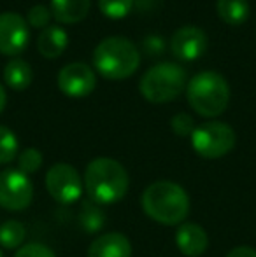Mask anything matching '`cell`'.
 <instances>
[{
	"instance_id": "cell-16",
	"label": "cell",
	"mask_w": 256,
	"mask_h": 257,
	"mask_svg": "<svg viewBox=\"0 0 256 257\" xmlns=\"http://www.w3.org/2000/svg\"><path fill=\"white\" fill-rule=\"evenodd\" d=\"M32 77L34 74H32L30 63H27L21 58L11 60L4 68V81L11 89H16V91L27 89L32 84Z\"/></svg>"
},
{
	"instance_id": "cell-27",
	"label": "cell",
	"mask_w": 256,
	"mask_h": 257,
	"mask_svg": "<svg viewBox=\"0 0 256 257\" xmlns=\"http://www.w3.org/2000/svg\"><path fill=\"white\" fill-rule=\"evenodd\" d=\"M226 257H256V250L251 247H235Z\"/></svg>"
},
{
	"instance_id": "cell-13",
	"label": "cell",
	"mask_w": 256,
	"mask_h": 257,
	"mask_svg": "<svg viewBox=\"0 0 256 257\" xmlns=\"http://www.w3.org/2000/svg\"><path fill=\"white\" fill-rule=\"evenodd\" d=\"M88 257H132V243L121 233H104L90 243Z\"/></svg>"
},
{
	"instance_id": "cell-29",
	"label": "cell",
	"mask_w": 256,
	"mask_h": 257,
	"mask_svg": "<svg viewBox=\"0 0 256 257\" xmlns=\"http://www.w3.org/2000/svg\"><path fill=\"white\" fill-rule=\"evenodd\" d=\"M0 257H2V252H0Z\"/></svg>"
},
{
	"instance_id": "cell-26",
	"label": "cell",
	"mask_w": 256,
	"mask_h": 257,
	"mask_svg": "<svg viewBox=\"0 0 256 257\" xmlns=\"http://www.w3.org/2000/svg\"><path fill=\"white\" fill-rule=\"evenodd\" d=\"M144 48H146V51L149 54H160L163 51V41H161V37L151 35V37H147L144 41Z\"/></svg>"
},
{
	"instance_id": "cell-14",
	"label": "cell",
	"mask_w": 256,
	"mask_h": 257,
	"mask_svg": "<svg viewBox=\"0 0 256 257\" xmlns=\"http://www.w3.org/2000/svg\"><path fill=\"white\" fill-rule=\"evenodd\" d=\"M92 0H51V14L63 25H75L86 18Z\"/></svg>"
},
{
	"instance_id": "cell-9",
	"label": "cell",
	"mask_w": 256,
	"mask_h": 257,
	"mask_svg": "<svg viewBox=\"0 0 256 257\" xmlns=\"http://www.w3.org/2000/svg\"><path fill=\"white\" fill-rule=\"evenodd\" d=\"M30 30L23 16L16 13L0 14V53L16 56L23 53L28 44Z\"/></svg>"
},
{
	"instance_id": "cell-19",
	"label": "cell",
	"mask_w": 256,
	"mask_h": 257,
	"mask_svg": "<svg viewBox=\"0 0 256 257\" xmlns=\"http://www.w3.org/2000/svg\"><path fill=\"white\" fill-rule=\"evenodd\" d=\"M27 238V227L20 220H7L0 226V245L7 250L23 247Z\"/></svg>"
},
{
	"instance_id": "cell-21",
	"label": "cell",
	"mask_w": 256,
	"mask_h": 257,
	"mask_svg": "<svg viewBox=\"0 0 256 257\" xmlns=\"http://www.w3.org/2000/svg\"><path fill=\"white\" fill-rule=\"evenodd\" d=\"M42 166V154L34 147H28L23 153L18 156V170L23 172L25 175H32V173L39 172Z\"/></svg>"
},
{
	"instance_id": "cell-12",
	"label": "cell",
	"mask_w": 256,
	"mask_h": 257,
	"mask_svg": "<svg viewBox=\"0 0 256 257\" xmlns=\"http://www.w3.org/2000/svg\"><path fill=\"white\" fill-rule=\"evenodd\" d=\"M176 243H178L181 254H185L186 257H200L207 250L209 238L202 226L185 222L176 231Z\"/></svg>"
},
{
	"instance_id": "cell-24",
	"label": "cell",
	"mask_w": 256,
	"mask_h": 257,
	"mask_svg": "<svg viewBox=\"0 0 256 257\" xmlns=\"http://www.w3.org/2000/svg\"><path fill=\"white\" fill-rule=\"evenodd\" d=\"M170 126L176 135H179V137H188V135L192 137V133L195 132V128H197L193 117L190 114H185V112L176 114L174 117L170 119Z\"/></svg>"
},
{
	"instance_id": "cell-23",
	"label": "cell",
	"mask_w": 256,
	"mask_h": 257,
	"mask_svg": "<svg viewBox=\"0 0 256 257\" xmlns=\"http://www.w3.org/2000/svg\"><path fill=\"white\" fill-rule=\"evenodd\" d=\"M49 21H51V11L46 6H34L27 14V23L32 25L34 28H42L49 27Z\"/></svg>"
},
{
	"instance_id": "cell-15",
	"label": "cell",
	"mask_w": 256,
	"mask_h": 257,
	"mask_svg": "<svg viewBox=\"0 0 256 257\" xmlns=\"http://www.w3.org/2000/svg\"><path fill=\"white\" fill-rule=\"evenodd\" d=\"M67 32L62 27H46L39 34L37 49L46 58H58L67 48Z\"/></svg>"
},
{
	"instance_id": "cell-7",
	"label": "cell",
	"mask_w": 256,
	"mask_h": 257,
	"mask_svg": "<svg viewBox=\"0 0 256 257\" xmlns=\"http://www.w3.org/2000/svg\"><path fill=\"white\" fill-rule=\"evenodd\" d=\"M46 187L53 200L62 205H70L81 198L84 184L74 166L56 163L46 173Z\"/></svg>"
},
{
	"instance_id": "cell-25",
	"label": "cell",
	"mask_w": 256,
	"mask_h": 257,
	"mask_svg": "<svg viewBox=\"0 0 256 257\" xmlns=\"http://www.w3.org/2000/svg\"><path fill=\"white\" fill-rule=\"evenodd\" d=\"M14 257H56L55 252L44 243H25L23 247L18 248Z\"/></svg>"
},
{
	"instance_id": "cell-17",
	"label": "cell",
	"mask_w": 256,
	"mask_h": 257,
	"mask_svg": "<svg viewBox=\"0 0 256 257\" xmlns=\"http://www.w3.org/2000/svg\"><path fill=\"white\" fill-rule=\"evenodd\" d=\"M218 14L226 25L244 23L249 16V2L247 0H218Z\"/></svg>"
},
{
	"instance_id": "cell-4",
	"label": "cell",
	"mask_w": 256,
	"mask_h": 257,
	"mask_svg": "<svg viewBox=\"0 0 256 257\" xmlns=\"http://www.w3.org/2000/svg\"><path fill=\"white\" fill-rule=\"evenodd\" d=\"M186 96L197 114L202 117H216L228 107L230 86L218 72H200L188 81Z\"/></svg>"
},
{
	"instance_id": "cell-2",
	"label": "cell",
	"mask_w": 256,
	"mask_h": 257,
	"mask_svg": "<svg viewBox=\"0 0 256 257\" xmlns=\"http://www.w3.org/2000/svg\"><path fill=\"white\" fill-rule=\"evenodd\" d=\"M140 205L149 219L165 226H181L190 212L188 193L170 180H160L147 186L140 198Z\"/></svg>"
},
{
	"instance_id": "cell-22",
	"label": "cell",
	"mask_w": 256,
	"mask_h": 257,
	"mask_svg": "<svg viewBox=\"0 0 256 257\" xmlns=\"http://www.w3.org/2000/svg\"><path fill=\"white\" fill-rule=\"evenodd\" d=\"M133 0H99V7L107 18L121 20L132 11Z\"/></svg>"
},
{
	"instance_id": "cell-1",
	"label": "cell",
	"mask_w": 256,
	"mask_h": 257,
	"mask_svg": "<svg viewBox=\"0 0 256 257\" xmlns=\"http://www.w3.org/2000/svg\"><path fill=\"white\" fill-rule=\"evenodd\" d=\"M86 194L97 205L118 203L128 193L130 179L125 166L113 158H97L86 166Z\"/></svg>"
},
{
	"instance_id": "cell-20",
	"label": "cell",
	"mask_w": 256,
	"mask_h": 257,
	"mask_svg": "<svg viewBox=\"0 0 256 257\" xmlns=\"http://www.w3.org/2000/svg\"><path fill=\"white\" fill-rule=\"evenodd\" d=\"M18 156V139L9 128L0 126V165H9Z\"/></svg>"
},
{
	"instance_id": "cell-11",
	"label": "cell",
	"mask_w": 256,
	"mask_h": 257,
	"mask_svg": "<svg viewBox=\"0 0 256 257\" xmlns=\"http://www.w3.org/2000/svg\"><path fill=\"white\" fill-rule=\"evenodd\" d=\"M170 51L183 61H193L207 51V35L197 27H183L172 35Z\"/></svg>"
},
{
	"instance_id": "cell-3",
	"label": "cell",
	"mask_w": 256,
	"mask_h": 257,
	"mask_svg": "<svg viewBox=\"0 0 256 257\" xmlns=\"http://www.w3.org/2000/svg\"><path fill=\"white\" fill-rule=\"evenodd\" d=\"M95 68L111 81L127 79L139 68L140 53L132 41L125 37H107L93 53Z\"/></svg>"
},
{
	"instance_id": "cell-10",
	"label": "cell",
	"mask_w": 256,
	"mask_h": 257,
	"mask_svg": "<svg viewBox=\"0 0 256 257\" xmlns=\"http://www.w3.org/2000/svg\"><path fill=\"white\" fill-rule=\"evenodd\" d=\"M97 86V75L86 63H68L58 74V88L70 98L88 96Z\"/></svg>"
},
{
	"instance_id": "cell-28",
	"label": "cell",
	"mask_w": 256,
	"mask_h": 257,
	"mask_svg": "<svg viewBox=\"0 0 256 257\" xmlns=\"http://www.w3.org/2000/svg\"><path fill=\"white\" fill-rule=\"evenodd\" d=\"M6 100H7V96H6V89H4V86L0 84V112L4 110V107H6Z\"/></svg>"
},
{
	"instance_id": "cell-8",
	"label": "cell",
	"mask_w": 256,
	"mask_h": 257,
	"mask_svg": "<svg viewBox=\"0 0 256 257\" xmlns=\"http://www.w3.org/2000/svg\"><path fill=\"white\" fill-rule=\"evenodd\" d=\"M34 198V186L28 175L14 168L0 172V206L11 212L25 210Z\"/></svg>"
},
{
	"instance_id": "cell-18",
	"label": "cell",
	"mask_w": 256,
	"mask_h": 257,
	"mask_svg": "<svg viewBox=\"0 0 256 257\" xmlns=\"http://www.w3.org/2000/svg\"><path fill=\"white\" fill-rule=\"evenodd\" d=\"M79 224L86 233H99L106 224V213L100 208V205H97L95 201H92L88 198L86 201L81 203V210H79Z\"/></svg>"
},
{
	"instance_id": "cell-5",
	"label": "cell",
	"mask_w": 256,
	"mask_h": 257,
	"mask_svg": "<svg viewBox=\"0 0 256 257\" xmlns=\"http://www.w3.org/2000/svg\"><path fill=\"white\" fill-rule=\"evenodd\" d=\"M186 86V72L178 63L161 61L142 75L139 89L151 103H167L176 100Z\"/></svg>"
},
{
	"instance_id": "cell-6",
	"label": "cell",
	"mask_w": 256,
	"mask_h": 257,
	"mask_svg": "<svg viewBox=\"0 0 256 257\" xmlns=\"http://www.w3.org/2000/svg\"><path fill=\"white\" fill-rule=\"evenodd\" d=\"M235 132L226 122H204L192 133V146L198 156L205 159H218L235 147Z\"/></svg>"
}]
</instances>
